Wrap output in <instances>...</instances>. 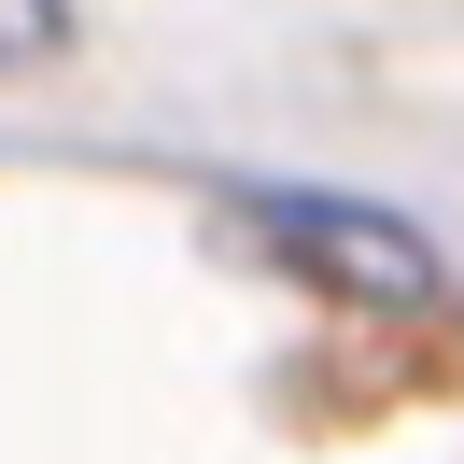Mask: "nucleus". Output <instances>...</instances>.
Segmentation results:
<instances>
[{
    "mask_svg": "<svg viewBox=\"0 0 464 464\" xmlns=\"http://www.w3.org/2000/svg\"><path fill=\"white\" fill-rule=\"evenodd\" d=\"M254 226H282V239H310L324 254V282H366V295H422L436 282V254L394 226V211H352V198H254Z\"/></svg>",
    "mask_w": 464,
    "mask_h": 464,
    "instance_id": "f257e3e1",
    "label": "nucleus"
},
{
    "mask_svg": "<svg viewBox=\"0 0 464 464\" xmlns=\"http://www.w3.org/2000/svg\"><path fill=\"white\" fill-rule=\"evenodd\" d=\"M57 43H71L57 0H0V57H57Z\"/></svg>",
    "mask_w": 464,
    "mask_h": 464,
    "instance_id": "f03ea898",
    "label": "nucleus"
}]
</instances>
